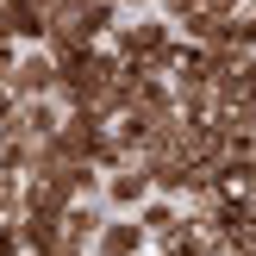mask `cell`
<instances>
[{
	"instance_id": "cell-1",
	"label": "cell",
	"mask_w": 256,
	"mask_h": 256,
	"mask_svg": "<svg viewBox=\"0 0 256 256\" xmlns=\"http://www.w3.org/2000/svg\"><path fill=\"white\" fill-rule=\"evenodd\" d=\"M106 50H112L119 62L150 69V75H169L175 62H182V50H188V44L175 38V25L156 12V19H119V25L106 32Z\"/></svg>"
},
{
	"instance_id": "cell-2",
	"label": "cell",
	"mask_w": 256,
	"mask_h": 256,
	"mask_svg": "<svg viewBox=\"0 0 256 256\" xmlns=\"http://www.w3.org/2000/svg\"><path fill=\"white\" fill-rule=\"evenodd\" d=\"M119 25L112 0H56L44 25V50H75V44H106V32Z\"/></svg>"
},
{
	"instance_id": "cell-3",
	"label": "cell",
	"mask_w": 256,
	"mask_h": 256,
	"mask_svg": "<svg viewBox=\"0 0 256 256\" xmlns=\"http://www.w3.org/2000/svg\"><path fill=\"white\" fill-rule=\"evenodd\" d=\"M6 88H12V100H38V94H50V88H56V56H50L44 44H25L19 62H12V75H6Z\"/></svg>"
},
{
	"instance_id": "cell-4",
	"label": "cell",
	"mask_w": 256,
	"mask_h": 256,
	"mask_svg": "<svg viewBox=\"0 0 256 256\" xmlns=\"http://www.w3.org/2000/svg\"><path fill=\"white\" fill-rule=\"evenodd\" d=\"M132 219L144 225V238H150L156 250H169V244H182V238H188V212H182V200H169V194H150Z\"/></svg>"
},
{
	"instance_id": "cell-5",
	"label": "cell",
	"mask_w": 256,
	"mask_h": 256,
	"mask_svg": "<svg viewBox=\"0 0 256 256\" xmlns=\"http://www.w3.org/2000/svg\"><path fill=\"white\" fill-rule=\"evenodd\" d=\"M144 200H150V175L138 162H119V169L100 175V206L106 212H138Z\"/></svg>"
},
{
	"instance_id": "cell-6",
	"label": "cell",
	"mask_w": 256,
	"mask_h": 256,
	"mask_svg": "<svg viewBox=\"0 0 256 256\" xmlns=\"http://www.w3.org/2000/svg\"><path fill=\"white\" fill-rule=\"evenodd\" d=\"M44 25H50V6L38 0H0V44H44Z\"/></svg>"
},
{
	"instance_id": "cell-7",
	"label": "cell",
	"mask_w": 256,
	"mask_h": 256,
	"mask_svg": "<svg viewBox=\"0 0 256 256\" xmlns=\"http://www.w3.org/2000/svg\"><path fill=\"white\" fill-rule=\"evenodd\" d=\"M88 250H94V256H144V250H150V238H144V225H138L132 212H106Z\"/></svg>"
},
{
	"instance_id": "cell-8",
	"label": "cell",
	"mask_w": 256,
	"mask_h": 256,
	"mask_svg": "<svg viewBox=\"0 0 256 256\" xmlns=\"http://www.w3.org/2000/svg\"><path fill=\"white\" fill-rule=\"evenodd\" d=\"M12 125H19L32 144H50V132L62 125V100H50V94H38V100H19L12 106Z\"/></svg>"
},
{
	"instance_id": "cell-9",
	"label": "cell",
	"mask_w": 256,
	"mask_h": 256,
	"mask_svg": "<svg viewBox=\"0 0 256 256\" xmlns=\"http://www.w3.org/2000/svg\"><path fill=\"white\" fill-rule=\"evenodd\" d=\"M12 225H19V244L32 256L62 250V212H12Z\"/></svg>"
},
{
	"instance_id": "cell-10",
	"label": "cell",
	"mask_w": 256,
	"mask_h": 256,
	"mask_svg": "<svg viewBox=\"0 0 256 256\" xmlns=\"http://www.w3.org/2000/svg\"><path fill=\"white\" fill-rule=\"evenodd\" d=\"M100 219H106L100 200H69V206H62V244H69V250H88L94 232H100Z\"/></svg>"
},
{
	"instance_id": "cell-11",
	"label": "cell",
	"mask_w": 256,
	"mask_h": 256,
	"mask_svg": "<svg viewBox=\"0 0 256 256\" xmlns=\"http://www.w3.org/2000/svg\"><path fill=\"white\" fill-rule=\"evenodd\" d=\"M156 6H162V19H169V25H182L188 12H225V19H232L238 0H156Z\"/></svg>"
},
{
	"instance_id": "cell-12",
	"label": "cell",
	"mask_w": 256,
	"mask_h": 256,
	"mask_svg": "<svg viewBox=\"0 0 256 256\" xmlns=\"http://www.w3.org/2000/svg\"><path fill=\"white\" fill-rule=\"evenodd\" d=\"M25 244H19V225H12V219H0V256H19Z\"/></svg>"
},
{
	"instance_id": "cell-13",
	"label": "cell",
	"mask_w": 256,
	"mask_h": 256,
	"mask_svg": "<svg viewBox=\"0 0 256 256\" xmlns=\"http://www.w3.org/2000/svg\"><path fill=\"white\" fill-rule=\"evenodd\" d=\"M12 62H19V44H0V82L12 75Z\"/></svg>"
},
{
	"instance_id": "cell-14",
	"label": "cell",
	"mask_w": 256,
	"mask_h": 256,
	"mask_svg": "<svg viewBox=\"0 0 256 256\" xmlns=\"http://www.w3.org/2000/svg\"><path fill=\"white\" fill-rule=\"evenodd\" d=\"M156 256H200V244H194V238H182V244H169V250H156Z\"/></svg>"
},
{
	"instance_id": "cell-15",
	"label": "cell",
	"mask_w": 256,
	"mask_h": 256,
	"mask_svg": "<svg viewBox=\"0 0 256 256\" xmlns=\"http://www.w3.org/2000/svg\"><path fill=\"white\" fill-rule=\"evenodd\" d=\"M12 106H19V100H12V88H6V82H0V119H6V112H12Z\"/></svg>"
},
{
	"instance_id": "cell-16",
	"label": "cell",
	"mask_w": 256,
	"mask_h": 256,
	"mask_svg": "<svg viewBox=\"0 0 256 256\" xmlns=\"http://www.w3.org/2000/svg\"><path fill=\"white\" fill-rule=\"evenodd\" d=\"M112 6H119V12H125V6H156V0H112Z\"/></svg>"
},
{
	"instance_id": "cell-17",
	"label": "cell",
	"mask_w": 256,
	"mask_h": 256,
	"mask_svg": "<svg viewBox=\"0 0 256 256\" xmlns=\"http://www.w3.org/2000/svg\"><path fill=\"white\" fill-rule=\"evenodd\" d=\"M82 256H94V250H82Z\"/></svg>"
},
{
	"instance_id": "cell-18",
	"label": "cell",
	"mask_w": 256,
	"mask_h": 256,
	"mask_svg": "<svg viewBox=\"0 0 256 256\" xmlns=\"http://www.w3.org/2000/svg\"><path fill=\"white\" fill-rule=\"evenodd\" d=\"M19 256H32V250H19Z\"/></svg>"
}]
</instances>
